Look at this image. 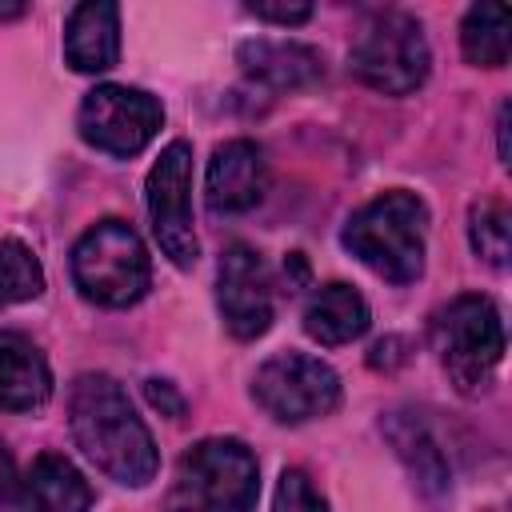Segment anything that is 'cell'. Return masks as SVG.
Returning a JSON list of instances; mask_svg holds the SVG:
<instances>
[{"mask_svg": "<svg viewBox=\"0 0 512 512\" xmlns=\"http://www.w3.org/2000/svg\"><path fill=\"white\" fill-rule=\"evenodd\" d=\"M248 12H252L256 20H272V24H284V28L304 24V20L312 16L308 4H248Z\"/></svg>", "mask_w": 512, "mask_h": 512, "instance_id": "obj_21", "label": "cell"}, {"mask_svg": "<svg viewBox=\"0 0 512 512\" xmlns=\"http://www.w3.org/2000/svg\"><path fill=\"white\" fill-rule=\"evenodd\" d=\"M272 512H328V504H324V496L316 492V484L308 480V472L284 468L280 480H276Z\"/></svg>", "mask_w": 512, "mask_h": 512, "instance_id": "obj_20", "label": "cell"}, {"mask_svg": "<svg viewBox=\"0 0 512 512\" xmlns=\"http://www.w3.org/2000/svg\"><path fill=\"white\" fill-rule=\"evenodd\" d=\"M48 396H52V368L44 352L20 332H0V408L32 412Z\"/></svg>", "mask_w": 512, "mask_h": 512, "instance_id": "obj_14", "label": "cell"}, {"mask_svg": "<svg viewBox=\"0 0 512 512\" xmlns=\"http://www.w3.org/2000/svg\"><path fill=\"white\" fill-rule=\"evenodd\" d=\"M164 124V108L156 96L128 88V84H100L80 100L76 112V128L80 136L108 152V156H136L140 148H148V140L160 132Z\"/></svg>", "mask_w": 512, "mask_h": 512, "instance_id": "obj_8", "label": "cell"}, {"mask_svg": "<svg viewBox=\"0 0 512 512\" xmlns=\"http://www.w3.org/2000/svg\"><path fill=\"white\" fill-rule=\"evenodd\" d=\"M216 300L228 332L236 340H256L272 324V284L260 252L248 244H232L220 256V276H216Z\"/></svg>", "mask_w": 512, "mask_h": 512, "instance_id": "obj_10", "label": "cell"}, {"mask_svg": "<svg viewBox=\"0 0 512 512\" xmlns=\"http://www.w3.org/2000/svg\"><path fill=\"white\" fill-rule=\"evenodd\" d=\"M424 232H428L424 200L416 192L392 188L368 200L360 212H352L340 240L376 276L392 284H412L424 272Z\"/></svg>", "mask_w": 512, "mask_h": 512, "instance_id": "obj_2", "label": "cell"}, {"mask_svg": "<svg viewBox=\"0 0 512 512\" xmlns=\"http://www.w3.org/2000/svg\"><path fill=\"white\" fill-rule=\"evenodd\" d=\"M256 404L280 424H304L328 416L340 404V376L308 352H276L256 368Z\"/></svg>", "mask_w": 512, "mask_h": 512, "instance_id": "obj_7", "label": "cell"}, {"mask_svg": "<svg viewBox=\"0 0 512 512\" xmlns=\"http://www.w3.org/2000/svg\"><path fill=\"white\" fill-rule=\"evenodd\" d=\"M432 348L460 392H476L504 356V320L488 296L464 292L432 312Z\"/></svg>", "mask_w": 512, "mask_h": 512, "instance_id": "obj_5", "label": "cell"}, {"mask_svg": "<svg viewBox=\"0 0 512 512\" xmlns=\"http://www.w3.org/2000/svg\"><path fill=\"white\" fill-rule=\"evenodd\" d=\"M148 280V248L124 220L92 224L72 248V284L92 304L128 308L148 292Z\"/></svg>", "mask_w": 512, "mask_h": 512, "instance_id": "obj_4", "label": "cell"}, {"mask_svg": "<svg viewBox=\"0 0 512 512\" xmlns=\"http://www.w3.org/2000/svg\"><path fill=\"white\" fill-rule=\"evenodd\" d=\"M236 60L252 80L268 88H304L324 76L320 52L300 40H244Z\"/></svg>", "mask_w": 512, "mask_h": 512, "instance_id": "obj_15", "label": "cell"}, {"mask_svg": "<svg viewBox=\"0 0 512 512\" xmlns=\"http://www.w3.org/2000/svg\"><path fill=\"white\" fill-rule=\"evenodd\" d=\"M256 496V456L232 436H212L180 456L164 496V512H252Z\"/></svg>", "mask_w": 512, "mask_h": 512, "instance_id": "obj_3", "label": "cell"}, {"mask_svg": "<svg viewBox=\"0 0 512 512\" xmlns=\"http://www.w3.org/2000/svg\"><path fill=\"white\" fill-rule=\"evenodd\" d=\"M16 488V480H12V460L0 452V496H8Z\"/></svg>", "mask_w": 512, "mask_h": 512, "instance_id": "obj_22", "label": "cell"}, {"mask_svg": "<svg viewBox=\"0 0 512 512\" xmlns=\"http://www.w3.org/2000/svg\"><path fill=\"white\" fill-rule=\"evenodd\" d=\"M68 428L76 448L116 484L144 488L160 468L148 424L136 416L128 392L104 372H84L72 384Z\"/></svg>", "mask_w": 512, "mask_h": 512, "instance_id": "obj_1", "label": "cell"}, {"mask_svg": "<svg viewBox=\"0 0 512 512\" xmlns=\"http://www.w3.org/2000/svg\"><path fill=\"white\" fill-rule=\"evenodd\" d=\"M468 240L476 248L480 260H488L492 268L508 264V208L500 200H480L468 212Z\"/></svg>", "mask_w": 512, "mask_h": 512, "instance_id": "obj_19", "label": "cell"}, {"mask_svg": "<svg viewBox=\"0 0 512 512\" xmlns=\"http://www.w3.org/2000/svg\"><path fill=\"white\" fill-rule=\"evenodd\" d=\"M64 60L76 72H108L120 60V8L76 4L64 20Z\"/></svg>", "mask_w": 512, "mask_h": 512, "instance_id": "obj_13", "label": "cell"}, {"mask_svg": "<svg viewBox=\"0 0 512 512\" xmlns=\"http://www.w3.org/2000/svg\"><path fill=\"white\" fill-rule=\"evenodd\" d=\"M44 292V268L36 252L20 240H0V308L24 304Z\"/></svg>", "mask_w": 512, "mask_h": 512, "instance_id": "obj_18", "label": "cell"}, {"mask_svg": "<svg viewBox=\"0 0 512 512\" xmlns=\"http://www.w3.org/2000/svg\"><path fill=\"white\" fill-rule=\"evenodd\" d=\"M368 320H372L368 300L352 284H340V280L316 288L308 308H304V332L324 348H336V344H348V340L364 336Z\"/></svg>", "mask_w": 512, "mask_h": 512, "instance_id": "obj_16", "label": "cell"}, {"mask_svg": "<svg viewBox=\"0 0 512 512\" xmlns=\"http://www.w3.org/2000/svg\"><path fill=\"white\" fill-rule=\"evenodd\" d=\"M144 200L164 256L176 268H192L200 256V240L192 228V148L184 140H172L160 152V160L148 172Z\"/></svg>", "mask_w": 512, "mask_h": 512, "instance_id": "obj_9", "label": "cell"}, {"mask_svg": "<svg viewBox=\"0 0 512 512\" xmlns=\"http://www.w3.org/2000/svg\"><path fill=\"white\" fill-rule=\"evenodd\" d=\"M460 48L480 68H500L508 60V8L504 4H472L460 24Z\"/></svg>", "mask_w": 512, "mask_h": 512, "instance_id": "obj_17", "label": "cell"}, {"mask_svg": "<svg viewBox=\"0 0 512 512\" xmlns=\"http://www.w3.org/2000/svg\"><path fill=\"white\" fill-rule=\"evenodd\" d=\"M264 188H268V164L252 140H228L212 152L204 172V200L216 216H236L256 208Z\"/></svg>", "mask_w": 512, "mask_h": 512, "instance_id": "obj_11", "label": "cell"}, {"mask_svg": "<svg viewBox=\"0 0 512 512\" xmlns=\"http://www.w3.org/2000/svg\"><path fill=\"white\" fill-rule=\"evenodd\" d=\"M428 40L420 20H412L408 12H384L372 24H364V32L356 36L352 52H348V68L352 76H360L368 88L384 92V96H408L424 84L428 76Z\"/></svg>", "mask_w": 512, "mask_h": 512, "instance_id": "obj_6", "label": "cell"}, {"mask_svg": "<svg viewBox=\"0 0 512 512\" xmlns=\"http://www.w3.org/2000/svg\"><path fill=\"white\" fill-rule=\"evenodd\" d=\"M20 512H88L92 488L80 468L60 452H40L24 480L16 484Z\"/></svg>", "mask_w": 512, "mask_h": 512, "instance_id": "obj_12", "label": "cell"}]
</instances>
